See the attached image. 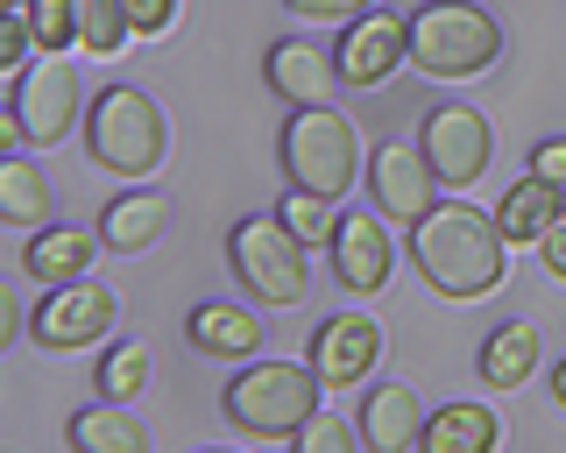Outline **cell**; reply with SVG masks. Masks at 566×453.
<instances>
[{"label": "cell", "instance_id": "cell-1", "mask_svg": "<svg viewBox=\"0 0 566 453\" xmlns=\"http://www.w3.org/2000/svg\"><path fill=\"white\" fill-rule=\"evenodd\" d=\"M411 263H418V276L439 291V298L474 305V298H489V291L503 284L510 241H503V227H495V213L453 199V206H439L432 220L411 227Z\"/></svg>", "mask_w": 566, "mask_h": 453}, {"label": "cell", "instance_id": "cell-2", "mask_svg": "<svg viewBox=\"0 0 566 453\" xmlns=\"http://www.w3.org/2000/svg\"><path fill=\"white\" fill-rule=\"evenodd\" d=\"M283 178H291V191H312V199H333L340 206L354 178L368 170L361 156V135H354V120L340 107H297L291 120H283Z\"/></svg>", "mask_w": 566, "mask_h": 453}, {"label": "cell", "instance_id": "cell-3", "mask_svg": "<svg viewBox=\"0 0 566 453\" xmlns=\"http://www.w3.org/2000/svg\"><path fill=\"white\" fill-rule=\"evenodd\" d=\"M318 376L305 361H248V369L220 390L227 425L248 432V440H297L318 411Z\"/></svg>", "mask_w": 566, "mask_h": 453}, {"label": "cell", "instance_id": "cell-4", "mask_svg": "<svg viewBox=\"0 0 566 453\" xmlns=\"http://www.w3.org/2000/svg\"><path fill=\"white\" fill-rule=\"evenodd\" d=\"M164 149H170V128L142 85H106L85 107V156L114 178H149L164 164Z\"/></svg>", "mask_w": 566, "mask_h": 453}, {"label": "cell", "instance_id": "cell-5", "mask_svg": "<svg viewBox=\"0 0 566 453\" xmlns=\"http://www.w3.org/2000/svg\"><path fill=\"white\" fill-rule=\"evenodd\" d=\"M503 57V29L474 0H432L411 14V64L424 78H482Z\"/></svg>", "mask_w": 566, "mask_h": 453}, {"label": "cell", "instance_id": "cell-6", "mask_svg": "<svg viewBox=\"0 0 566 453\" xmlns=\"http://www.w3.org/2000/svg\"><path fill=\"white\" fill-rule=\"evenodd\" d=\"M227 263H234V276L248 284L255 305H305V291H312V249L276 213L234 220V234H227Z\"/></svg>", "mask_w": 566, "mask_h": 453}, {"label": "cell", "instance_id": "cell-7", "mask_svg": "<svg viewBox=\"0 0 566 453\" xmlns=\"http://www.w3.org/2000/svg\"><path fill=\"white\" fill-rule=\"evenodd\" d=\"M78 72L64 57H35L29 72H14V93H8V114H0V149L22 156V149H43V143H64L78 128Z\"/></svg>", "mask_w": 566, "mask_h": 453}, {"label": "cell", "instance_id": "cell-8", "mask_svg": "<svg viewBox=\"0 0 566 453\" xmlns=\"http://www.w3.org/2000/svg\"><path fill=\"white\" fill-rule=\"evenodd\" d=\"M114 319H120V298L106 284H57L43 305L29 312V334L35 347H50V355H78V347H93L114 334Z\"/></svg>", "mask_w": 566, "mask_h": 453}, {"label": "cell", "instance_id": "cell-9", "mask_svg": "<svg viewBox=\"0 0 566 453\" xmlns=\"http://www.w3.org/2000/svg\"><path fill=\"white\" fill-rule=\"evenodd\" d=\"M489 149H495V135H489V120L474 114V107H424V120H418V156L432 164L439 185L468 191L489 170Z\"/></svg>", "mask_w": 566, "mask_h": 453}, {"label": "cell", "instance_id": "cell-10", "mask_svg": "<svg viewBox=\"0 0 566 453\" xmlns=\"http://www.w3.org/2000/svg\"><path fill=\"white\" fill-rule=\"evenodd\" d=\"M368 199H376V213L382 220H397V227H418V220H432L439 213V178H432V164H424L418 149H403V143H376L368 149Z\"/></svg>", "mask_w": 566, "mask_h": 453}, {"label": "cell", "instance_id": "cell-11", "mask_svg": "<svg viewBox=\"0 0 566 453\" xmlns=\"http://www.w3.org/2000/svg\"><path fill=\"white\" fill-rule=\"evenodd\" d=\"M376 355H382V326L368 319V312H333L305 340V369L318 376V390H354V382H368Z\"/></svg>", "mask_w": 566, "mask_h": 453}, {"label": "cell", "instance_id": "cell-12", "mask_svg": "<svg viewBox=\"0 0 566 453\" xmlns=\"http://www.w3.org/2000/svg\"><path fill=\"white\" fill-rule=\"evenodd\" d=\"M411 57V14H389V8H368L361 22L340 29V50H333V72L340 85L354 93H368V85H382L397 64Z\"/></svg>", "mask_w": 566, "mask_h": 453}, {"label": "cell", "instance_id": "cell-13", "mask_svg": "<svg viewBox=\"0 0 566 453\" xmlns=\"http://www.w3.org/2000/svg\"><path fill=\"white\" fill-rule=\"evenodd\" d=\"M333 284L340 291H382L389 270H397V249H389V227L382 213H340V234H333Z\"/></svg>", "mask_w": 566, "mask_h": 453}, {"label": "cell", "instance_id": "cell-14", "mask_svg": "<svg viewBox=\"0 0 566 453\" xmlns=\"http://www.w3.org/2000/svg\"><path fill=\"white\" fill-rule=\"evenodd\" d=\"M262 78H270V93L291 99V107H333V85H340V72H333V50H318V43H305V36L270 43Z\"/></svg>", "mask_w": 566, "mask_h": 453}, {"label": "cell", "instance_id": "cell-15", "mask_svg": "<svg viewBox=\"0 0 566 453\" xmlns=\"http://www.w3.org/2000/svg\"><path fill=\"white\" fill-rule=\"evenodd\" d=\"M368 453H418V432H424V404L411 382H376L361 397V418H354Z\"/></svg>", "mask_w": 566, "mask_h": 453}, {"label": "cell", "instance_id": "cell-16", "mask_svg": "<svg viewBox=\"0 0 566 453\" xmlns=\"http://www.w3.org/2000/svg\"><path fill=\"white\" fill-rule=\"evenodd\" d=\"M93 255H99V234H85V227H35L22 249V270L57 291V284H78L93 270Z\"/></svg>", "mask_w": 566, "mask_h": 453}, {"label": "cell", "instance_id": "cell-17", "mask_svg": "<svg viewBox=\"0 0 566 453\" xmlns=\"http://www.w3.org/2000/svg\"><path fill=\"white\" fill-rule=\"evenodd\" d=\"M185 340L199 347V355H212V361H248L262 347V319L248 305H191Z\"/></svg>", "mask_w": 566, "mask_h": 453}, {"label": "cell", "instance_id": "cell-18", "mask_svg": "<svg viewBox=\"0 0 566 453\" xmlns=\"http://www.w3.org/2000/svg\"><path fill=\"white\" fill-rule=\"evenodd\" d=\"M164 227H170V199H164V191H128V199H114L99 213V249L142 255V249L164 241Z\"/></svg>", "mask_w": 566, "mask_h": 453}, {"label": "cell", "instance_id": "cell-19", "mask_svg": "<svg viewBox=\"0 0 566 453\" xmlns=\"http://www.w3.org/2000/svg\"><path fill=\"white\" fill-rule=\"evenodd\" d=\"M495 440H503V418L489 404H439L424 411L418 453H495Z\"/></svg>", "mask_w": 566, "mask_h": 453}, {"label": "cell", "instance_id": "cell-20", "mask_svg": "<svg viewBox=\"0 0 566 453\" xmlns=\"http://www.w3.org/2000/svg\"><path fill=\"white\" fill-rule=\"evenodd\" d=\"M495 227H503L510 249H538V241L559 227V191L545 178H517L503 199H495Z\"/></svg>", "mask_w": 566, "mask_h": 453}, {"label": "cell", "instance_id": "cell-21", "mask_svg": "<svg viewBox=\"0 0 566 453\" xmlns=\"http://www.w3.org/2000/svg\"><path fill=\"white\" fill-rule=\"evenodd\" d=\"M64 446L71 453H149V432H142V418L128 404H85L71 411Z\"/></svg>", "mask_w": 566, "mask_h": 453}, {"label": "cell", "instance_id": "cell-22", "mask_svg": "<svg viewBox=\"0 0 566 453\" xmlns=\"http://www.w3.org/2000/svg\"><path fill=\"white\" fill-rule=\"evenodd\" d=\"M474 369H482L489 390H517V382H531V369H538V326H531V319H503L482 340Z\"/></svg>", "mask_w": 566, "mask_h": 453}, {"label": "cell", "instance_id": "cell-23", "mask_svg": "<svg viewBox=\"0 0 566 453\" xmlns=\"http://www.w3.org/2000/svg\"><path fill=\"white\" fill-rule=\"evenodd\" d=\"M0 220L8 227H50V185L29 156H0Z\"/></svg>", "mask_w": 566, "mask_h": 453}, {"label": "cell", "instance_id": "cell-24", "mask_svg": "<svg viewBox=\"0 0 566 453\" xmlns=\"http://www.w3.org/2000/svg\"><path fill=\"white\" fill-rule=\"evenodd\" d=\"M149 369H156V361H149V347H142V340H114L99 355V376L93 382H99L106 404H128V397L149 390Z\"/></svg>", "mask_w": 566, "mask_h": 453}, {"label": "cell", "instance_id": "cell-25", "mask_svg": "<svg viewBox=\"0 0 566 453\" xmlns=\"http://www.w3.org/2000/svg\"><path fill=\"white\" fill-rule=\"evenodd\" d=\"M71 8H78V50L85 57H120V50H128V8H120V0H71Z\"/></svg>", "mask_w": 566, "mask_h": 453}, {"label": "cell", "instance_id": "cell-26", "mask_svg": "<svg viewBox=\"0 0 566 453\" xmlns=\"http://www.w3.org/2000/svg\"><path fill=\"white\" fill-rule=\"evenodd\" d=\"M276 220L291 227L305 249H333V234H340V213H333V199H312V191H291V199L276 206Z\"/></svg>", "mask_w": 566, "mask_h": 453}, {"label": "cell", "instance_id": "cell-27", "mask_svg": "<svg viewBox=\"0 0 566 453\" xmlns=\"http://www.w3.org/2000/svg\"><path fill=\"white\" fill-rule=\"evenodd\" d=\"M29 29H35V50H43V57H64V43H78V8H71V0H35Z\"/></svg>", "mask_w": 566, "mask_h": 453}, {"label": "cell", "instance_id": "cell-28", "mask_svg": "<svg viewBox=\"0 0 566 453\" xmlns=\"http://www.w3.org/2000/svg\"><path fill=\"white\" fill-rule=\"evenodd\" d=\"M291 453H361V432H354L340 411L318 404V411H312V425L291 440Z\"/></svg>", "mask_w": 566, "mask_h": 453}, {"label": "cell", "instance_id": "cell-29", "mask_svg": "<svg viewBox=\"0 0 566 453\" xmlns=\"http://www.w3.org/2000/svg\"><path fill=\"white\" fill-rule=\"evenodd\" d=\"M120 8H128V29L142 43H156V36L177 29V0H120Z\"/></svg>", "mask_w": 566, "mask_h": 453}, {"label": "cell", "instance_id": "cell-30", "mask_svg": "<svg viewBox=\"0 0 566 453\" xmlns=\"http://www.w3.org/2000/svg\"><path fill=\"white\" fill-rule=\"evenodd\" d=\"M291 14H305V22H361L376 0H283Z\"/></svg>", "mask_w": 566, "mask_h": 453}, {"label": "cell", "instance_id": "cell-31", "mask_svg": "<svg viewBox=\"0 0 566 453\" xmlns=\"http://www.w3.org/2000/svg\"><path fill=\"white\" fill-rule=\"evenodd\" d=\"M29 43H35L29 14H8V29H0V64H8V72H29Z\"/></svg>", "mask_w": 566, "mask_h": 453}, {"label": "cell", "instance_id": "cell-32", "mask_svg": "<svg viewBox=\"0 0 566 453\" xmlns=\"http://www.w3.org/2000/svg\"><path fill=\"white\" fill-rule=\"evenodd\" d=\"M531 178H545L553 191H566V143L553 135V143H538L531 149Z\"/></svg>", "mask_w": 566, "mask_h": 453}, {"label": "cell", "instance_id": "cell-33", "mask_svg": "<svg viewBox=\"0 0 566 453\" xmlns=\"http://www.w3.org/2000/svg\"><path fill=\"white\" fill-rule=\"evenodd\" d=\"M538 255H545V270H553L559 284H566V227H553V234L538 241Z\"/></svg>", "mask_w": 566, "mask_h": 453}, {"label": "cell", "instance_id": "cell-34", "mask_svg": "<svg viewBox=\"0 0 566 453\" xmlns=\"http://www.w3.org/2000/svg\"><path fill=\"white\" fill-rule=\"evenodd\" d=\"M22 326H29V312L14 305V298H0V340H14V334H22Z\"/></svg>", "mask_w": 566, "mask_h": 453}, {"label": "cell", "instance_id": "cell-35", "mask_svg": "<svg viewBox=\"0 0 566 453\" xmlns=\"http://www.w3.org/2000/svg\"><path fill=\"white\" fill-rule=\"evenodd\" d=\"M553 404L566 411V361H559V369H553Z\"/></svg>", "mask_w": 566, "mask_h": 453}, {"label": "cell", "instance_id": "cell-36", "mask_svg": "<svg viewBox=\"0 0 566 453\" xmlns=\"http://www.w3.org/2000/svg\"><path fill=\"white\" fill-rule=\"evenodd\" d=\"M559 227H566V191H559Z\"/></svg>", "mask_w": 566, "mask_h": 453}, {"label": "cell", "instance_id": "cell-37", "mask_svg": "<svg viewBox=\"0 0 566 453\" xmlns=\"http://www.w3.org/2000/svg\"><path fill=\"white\" fill-rule=\"evenodd\" d=\"M199 453H227V446H199Z\"/></svg>", "mask_w": 566, "mask_h": 453}]
</instances>
